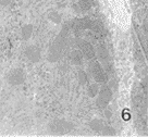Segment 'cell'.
Returning <instances> with one entry per match:
<instances>
[{
    "mask_svg": "<svg viewBox=\"0 0 148 137\" xmlns=\"http://www.w3.org/2000/svg\"><path fill=\"white\" fill-rule=\"evenodd\" d=\"M70 29L71 28H70L69 23L63 25V27L61 29V32L59 33V35L57 36V38L50 45L49 50H48V60L50 62H55V61H57L60 58L62 50H63V47H64L65 39H66V36H68V33H69Z\"/></svg>",
    "mask_w": 148,
    "mask_h": 137,
    "instance_id": "6da1fadb",
    "label": "cell"
},
{
    "mask_svg": "<svg viewBox=\"0 0 148 137\" xmlns=\"http://www.w3.org/2000/svg\"><path fill=\"white\" fill-rule=\"evenodd\" d=\"M89 71L94 77V79L97 83H106L108 81V75H107L105 68L101 66V64L97 61H92L89 63Z\"/></svg>",
    "mask_w": 148,
    "mask_h": 137,
    "instance_id": "7a4b0ae2",
    "label": "cell"
},
{
    "mask_svg": "<svg viewBox=\"0 0 148 137\" xmlns=\"http://www.w3.org/2000/svg\"><path fill=\"white\" fill-rule=\"evenodd\" d=\"M111 98H112V90H111V88L109 86H103L98 91V97L97 100H96V103H97L99 108L105 109L111 101Z\"/></svg>",
    "mask_w": 148,
    "mask_h": 137,
    "instance_id": "3957f363",
    "label": "cell"
},
{
    "mask_svg": "<svg viewBox=\"0 0 148 137\" xmlns=\"http://www.w3.org/2000/svg\"><path fill=\"white\" fill-rule=\"evenodd\" d=\"M73 127V125L71 123H69L65 120H56L52 123L50 124V131L52 134H66L68 132H70Z\"/></svg>",
    "mask_w": 148,
    "mask_h": 137,
    "instance_id": "277c9868",
    "label": "cell"
},
{
    "mask_svg": "<svg viewBox=\"0 0 148 137\" xmlns=\"http://www.w3.org/2000/svg\"><path fill=\"white\" fill-rule=\"evenodd\" d=\"M25 81V73L21 68H12L8 74V82L11 85H21Z\"/></svg>",
    "mask_w": 148,
    "mask_h": 137,
    "instance_id": "5b68a950",
    "label": "cell"
},
{
    "mask_svg": "<svg viewBox=\"0 0 148 137\" xmlns=\"http://www.w3.org/2000/svg\"><path fill=\"white\" fill-rule=\"evenodd\" d=\"M77 46H79V50L82 51L83 55H85L87 59L89 60L95 59V57H96V50H95V48L92 47V45L90 42H88L87 40H84V39H79L77 40Z\"/></svg>",
    "mask_w": 148,
    "mask_h": 137,
    "instance_id": "8992f818",
    "label": "cell"
},
{
    "mask_svg": "<svg viewBox=\"0 0 148 137\" xmlns=\"http://www.w3.org/2000/svg\"><path fill=\"white\" fill-rule=\"evenodd\" d=\"M25 55L29 61L37 63L40 60V50H39L38 47L34 45L27 46L26 49H25Z\"/></svg>",
    "mask_w": 148,
    "mask_h": 137,
    "instance_id": "52a82bcc",
    "label": "cell"
},
{
    "mask_svg": "<svg viewBox=\"0 0 148 137\" xmlns=\"http://www.w3.org/2000/svg\"><path fill=\"white\" fill-rule=\"evenodd\" d=\"M96 55L99 58V60L101 62H106L109 60V52H108V49L103 45H99L97 47V50H96Z\"/></svg>",
    "mask_w": 148,
    "mask_h": 137,
    "instance_id": "ba28073f",
    "label": "cell"
},
{
    "mask_svg": "<svg viewBox=\"0 0 148 137\" xmlns=\"http://www.w3.org/2000/svg\"><path fill=\"white\" fill-rule=\"evenodd\" d=\"M70 59L74 64H79L83 63V53L81 50H72L70 53Z\"/></svg>",
    "mask_w": 148,
    "mask_h": 137,
    "instance_id": "9c48e42d",
    "label": "cell"
},
{
    "mask_svg": "<svg viewBox=\"0 0 148 137\" xmlns=\"http://www.w3.org/2000/svg\"><path fill=\"white\" fill-rule=\"evenodd\" d=\"M33 34V25L32 24H25L21 28V35L23 39H28Z\"/></svg>",
    "mask_w": 148,
    "mask_h": 137,
    "instance_id": "30bf717a",
    "label": "cell"
},
{
    "mask_svg": "<svg viewBox=\"0 0 148 137\" xmlns=\"http://www.w3.org/2000/svg\"><path fill=\"white\" fill-rule=\"evenodd\" d=\"M90 127L94 129V131H97V132H101L102 128L105 127V124H103V122L102 121H100V120H92V122H90Z\"/></svg>",
    "mask_w": 148,
    "mask_h": 137,
    "instance_id": "8fae6325",
    "label": "cell"
},
{
    "mask_svg": "<svg viewBox=\"0 0 148 137\" xmlns=\"http://www.w3.org/2000/svg\"><path fill=\"white\" fill-rule=\"evenodd\" d=\"M94 0H79L77 5L81 10H89L94 5Z\"/></svg>",
    "mask_w": 148,
    "mask_h": 137,
    "instance_id": "7c38bea8",
    "label": "cell"
},
{
    "mask_svg": "<svg viewBox=\"0 0 148 137\" xmlns=\"http://www.w3.org/2000/svg\"><path fill=\"white\" fill-rule=\"evenodd\" d=\"M98 91H99L98 84H90L87 88V92L89 97H95L96 95H98Z\"/></svg>",
    "mask_w": 148,
    "mask_h": 137,
    "instance_id": "4fadbf2b",
    "label": "cell"
},
{
    "mask_svg": "<svg viewBox=\"0 0 148 137\" xmlns=\"http://www.w3.org/2000/svg\"><path fill=\"white\" fill-rule=\"evenodd\" d=\"M48 18H49V20H51L52 22L57 23V24H59L61 22V15L57 11H51L50 13L48 14Z\"/></svg>",
    "mask_w": 148,
    "mask_h": 137,
    "instance_id": "5bb4252c",
    "label": "cell"
},
{
    "mask_svg": "<svg viewBox=\"0 0 148 137\" xmlns=\"http://www.w3.org/2000/svg\"><path fill=\"white\" fill-rule=\"evenodd\" d=\"M77 77H79V83H81L82 85H85V84L88 82L87 74H86V72H85V71H83V70H79V71Z\"/></svg>",
    "mask_w": 148,
    "mask_h": 137,
    "instance_id": "9a60e30c",
    "label": "cell"
},
{
    "mask_svg": "<svg viewBox=\"0 0 148 137\" xmlns=\"http://www.w3.org/2000/svg\"><path fill=\"white\" fill-rule=\"evenodd\" d=\"M102 135H116V132L112 127H108V126H105L101 131Z\"/></svg>",
    "mask_w": 148,
    "mask_h": 137,
    "instance_id": "2e32d148",
    "label": "cell"
},
{
    "mask_svg": "<svg viewBox=\"0 0 148 137\" xmlns=\"http://www.w3.org/2000/svg\"><path fill=\"white\" fill-rule=\"evenodd\" d=\"M12 0H1V5H8Z\"/></svg>",
    "mask_w": 148,
    "mask_h": 137,
    "instance_id": "e0dca14e",
    "label": "cell"
},
{
    "mask_svg": "<svg viewBox=\"0 0 148 137\" xmlns=\"http://www.w3.org/2000/svg\"><path fill=\"white\" fill-rule=\"evenodd\" d=\"M106 116H107V118H110V116H111L110 110H106Z\"/></svg>",
    "mask_w": 148,
    "mask_h": 137,
    "instance_id": "ac0fdd59",
    "label": "cell"
},
{
    "mask_svg": "<svg viewBox=\"0 0 148 137\" xmlns=\"http://www.w3.org/2000/svg\"><path fill=\"white\" fill-rule=\"evenodd\" d=\"M36 1H42V0H36Z\"/></svg>",
    "mask_w": 148,
    "mask_h": 137,
    "instance_id": "d6986e66",
    "label": "cell"
}]
</instances>
